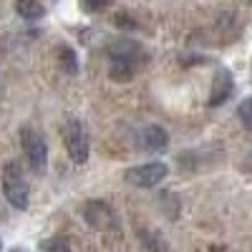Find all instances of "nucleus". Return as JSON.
I'll use <instances>...</instances> for the list:
<instances>
[{"label": "nucleus", "mask_w": 252, "mask_h": 252, "mask_svg": "<svg viewBox=\"0 0 252 252\" xmlns=\"http://www.w3.org/2000/svg\"><path fill=\"white\" fill-rule=\"evenodd\" d=\"M40 247H43V252H71L68 242H66V240H61V237H56V240H46Z\"/></svg>", "instance_id": "13"}, {"label": "nucleus", "mask_w": 252, "mask_h": 252, "mask_svg": "<svg viewBox=\"0 0 252 252\" xmlns=\"http://www.w3.org/2000/svg\"><path fill=\"white\" fill-rule=\"evenodd\" d=\"M3 194L15 209H28L31 204V189L18 161H8L3 166Z\"/></svg>", "instance_id": "1"}, {"label": "nucleus", "mask_w": 252, "mask_h": 252, "mask_svg": "<svg viewBox=\"0 0 252 252\" xmlns=\"http://www.w3.org/2000/svg\"><path fill=\"white\" fill-rule=\"evenodd\" d=\"M15 10L20 18H26V20H38V18H43L46 8L38 3V0H18L15 3Z\"/></svg>", "instance_id": "10"}, {"label": "nucleus", "mask_w": 252, "mask_h": 252, "mask_svg": "<svg viewBox=\"0 0 252 252\" xmlns=\"http://www.w3.org/2000/svg\"><path fill=\"white\" fill-rule=\"evenodd\" d=\"M166 174H169V166H166V164H161V161H146V164H139V166L126 169L124 172V182L136 187V189H152L159 182H164Z\"/></svg>", "instance_id": "3"}, {"label": "nucleus", "mask_w": 252, "mask_h": 252, "mask_svg": "<svg viewBox=\"0 0 252 252\" xmlns=\"http://www.w3.org/2000/svg\"><path fill=\"white\" fill-rule=\"evenodd\" d=\"M166 144H169V134L157 124L144 126L136 134V146L141 152H161V149H166Z\"/></svg>", "instance_id": "6"}, {"label": "nucleus", "mask_w": 252, "mask_h": 252, "mask_svg": "<svg viewBox=\"0 0 252 252\" xmlns=\"http://www.w3.org/2000/svg\"><path fill=\"white\" fill-rule=\"evenodd\" d=\"M13 252H20V250H13Z\"/></svg>", "instance_id": "16"}, {"label": "nucleus", "mask_w": 252, "mask_h": 252, "mask_svg": "<svg viewBox=\"0 0 252 252\" xmlns=\"http://www.w3.org/2000/svg\"><path fill=\"white\" fill-rule=\"evenodd\" d=\"M111 0H83V8H86L89 13H98L103 8H109Z\"/></svg>", "instance_id": "14"}, {"label": "nucleus", "mask_w": 252, "mask_h": 252, "mask_svg": "<svg viewBox=\"0 0 252 252\" xmlns=\"http://www.w3.org/2000/svg\"><path fill=\"white\" fill-rule=\"evenodd\" d=\"M237 116H240V121H242L245 129H250V131H252V98H247V101H242V103H240Z\"/></svg>", "instance_id": "12"}, {"label": "nucleus", "mask_w": 252, "mask_h": 252, "mask_svg": "<svg viewBox=\"0 0 252 252\" xmlns=\"http://www.w3.org/2000/svg\"><path fill=\"white\" fill-rule=\"evenodd\" d=\"M63 141H66V152L76 164H83L89 159V134L83 129L78 119H68L63 126Z\"/></svg>", "instance_id": "4"}, {"label": "nucleus", "mask_w": 252, "mask_h": 252, "mask_svg": "<svg viewBox=\"0 0 252 252\" xmlns=\"http://www.w3.org/2000/svg\"><path fill=\"white\" fill-rule=\"evenodd\" d=\"M61 66L66 68V73H76L78 71V63H76V53L71 48H61Z\"/></svg>", "instance_id": "11"}, {"label": "nucleus", "mask_w": 252, "mask_h": 252, "mask_svg": "<svg viewBox=\"0 0 252 252\" xmlns=\"http://www.w3.org/2000/svg\"><path fill=\"white\" fill-rule=\"evenodd\" d=\"M109 76L111 81H119V83H126V81H131L136 73H139V66H134V63L129 61H116V58H109Z\"/></svg>", "instance_id": "9"}, {"label": "nucleus", "mask_w": 252, "mask_h": 252, "mask_svg": "<svg viewBox=\"0 0 252 252\" xmlns=\"http://www.w3.org/2000/svg\"><path fill=\"white\" fill-rule=\"evenodd\" d=\"M109 58L129 61V63H134V66L141 68V63L146 61V53H144V48L136 43V40L121 38V40H116V43H111V48H109Z\"/></svg>", "instance_id": "7"}, {"label": "nucleus", "mask_w": 252, "mask_h": 252, "mask_svg": "<svg viewBox=\"0 0 252 252\" xmlns=\"http://www.w3.org/2000/svg\"><path fill=\"white\" fill-rule=\"evenodd\" d=\"M235 91V81H232V73L220 68L215 73V81H212V94H209V106H222V103L232 96Z\"/></svg>", "instance_id": "8"}, {"label": "nucleus", "mask_w": 252, "mask_h": 252, "mask_svg": "<svg viewBox=\"0 0 252 252\" xmlns=\"http://www.w3.org/2000/svg\"><path fill=\"white\" fill-rule=\"evenodd\" d=\"M0 247H3V242H0Z\"/></svg>", "instance_id": "17"}, {"label": "nucleus", "mask_w": 252, "mask_h": 252, "mask_svg": "<svg viewBox=\"0 0 252 252\" xmlns=\"http://www.w3.org/2000/svg\"><path fill=\"white\" fill-rule=\"evenodd\" d=\"M20 146H23L26 152V159L31 164V169L40 177L46 174V166H48V146L43 141V136H40L35 129H31V126H23L20 129Z\"/></svg>", "instance_id": "2"}, {"label": "nucleus", "mask_w": 252, "mask_h": 252, "mask_svg": "<svg viewBox=\"0 0 252 252\" xmlns=\"http://www.w3.org/2000/svg\"><path fill=\"white\" fill-rule=\"evenodd\" d=\"M83 220L94 229H98V232H111V229L119 227V220H116V212L111 209V204L98 202V199H91L83 204Z\"/></svg>", "instance_id": "5"}, {"label": "nucleus", "mask_w": 252, "mask_h": 252, "mask_svg": "<svg viewBox=\"0 0 252 252\" xmlns=\"http://www.w3.org/2000/svg\"><path fill=\"white\" fill-rule=\"evenodd\" d=\"M116 26H119V28H136L134 20L126 18V15H116Z\"/></svg>", "instance_id": "15"}]
</instances>
